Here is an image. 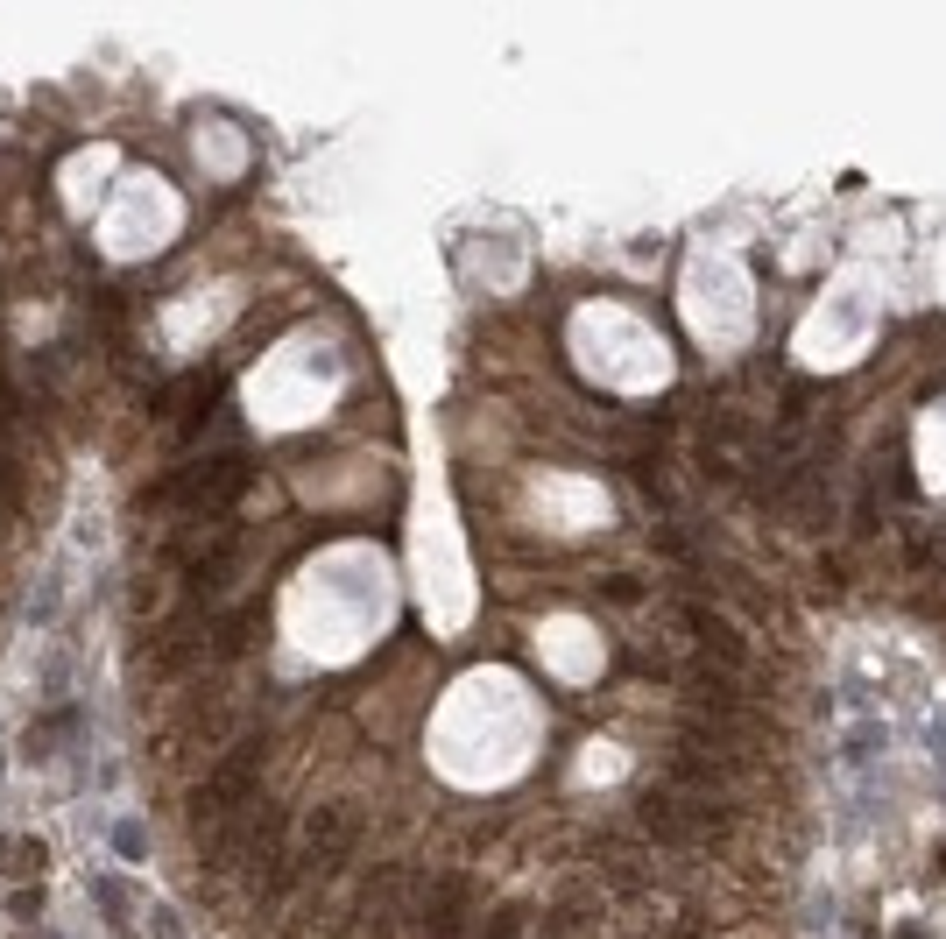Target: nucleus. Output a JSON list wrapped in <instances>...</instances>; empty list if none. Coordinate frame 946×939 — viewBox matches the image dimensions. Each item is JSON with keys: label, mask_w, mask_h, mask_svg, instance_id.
Here are the masks:
<instances>
[{"label": "nucleus", "mask_w": 946, "mask_h": 939, "mask_svg": "<svg viewBox=\"0 0 946 939\" xmlns=\"http://www.w3.org/2000/svg\"><path fill=\"white\" fill-rule=\"evenodd\" d=\"M904 494L897 502H883V509H946V431L926 417V410H911V431H904ZM926 572H946V537H926Z\"/></svg>", "instance_id": "f257e3e1"}]
</instances>
